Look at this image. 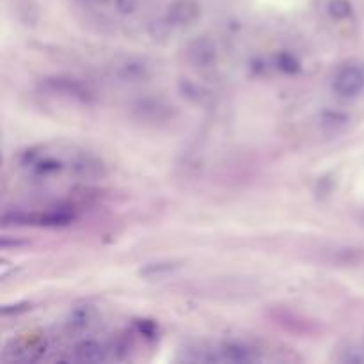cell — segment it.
<instances>
[{"label":"cell","instance_id":"6da1fadb","mask_svg":"<svg viewBox=\"0 0 364 364\" xmlns=\"http://www.w3.org/2000/svg\"><path fill=\"white\" fill-rule=\"evenodd\" d=\"M73 157H75V151L62 155L61 151H52L47 146H36L22 151L18 157V167L31 178L48 180L52 176L61 175L66 167L72 171Z\"/></svg>","mask_w":364,"mask_h":364},{"label":"cell","instance_id":"7a4b0ae2","mask_svg":"<svg viewBox=\"0 0 364 364\" xmlns=\"http://www.w3.org/2000/svg\"><path fill=\"white\" fill-rule=\"evenodd\" d=\"M41 87L54 96L79 101V104H89L94 98L93 89L87 84L72 77H48L41 82Z\"/></svg>","mask_w":364,"mask_h":364},{"label":"cell","instance_id":"3957f363","mask_svg":"<svg viewBox=\"0 0 364 364\" xmlns=\"http://www.w3.org/2000/svg\"><path fill=\"white\" fill-rule=\"evenodd\" d=\"M4 224H31V226H66L73 221V214L68 210L47 211H6L2 217Z\"/></svg>","mask_w":364,"mask_h":364},{"label":"cell","instance_id":"277c9868","mask_svg":"<svg viewBox=\"0 0 364 364\" xmlns=\"http://www.w3.org/2000/svg\"><path fill=\"white\" fill-rule=\"evenodd\" d=\"M364 89V68L355 65V62H348L343 65L341 68L336 72L334 79H332V91L341 98H353L360 94Z\"/></svg>","mask_w":364,"mask_h":364},{"label":"cell","instance_id":"5b68a950","mask_svg":"<svg viewBox=\"0 0 364 364\" xmlns=\"http://www.w3.org/2000/svg\"><path fill=\"white\" fill-rule=\"evenodd\" d=\"M187 61L194 66V68L206 70L215 66L217 62V48L211 40L206 36L197 38V40L190 41L187 47Z\"/></svg>","mask_w":364,"mask_h":364},{"label":"cell","instance_id":"8992f818","mask_svg":"<svg viewBox=\"0 0 364 364\" xmlns=\"http://www.w3.org/2000/svg\"><path fill=\"white\" fill-rule=\"evenodd\" d=\"M258 359V352L253 346L240 341L222 343L211 352L208 360H221V363H253Z\"/></svg>","mask_w":364,"mask_h":364},{"label":"cell","instance_id":"52a82bcc","mask_svg":"<svg viewBox=\"0 0 364 364\" xmlns=\"http://www.w3.org/2000/svg\"><path fill=\"white\" fill-rule=\"evenodd\" d=\"M201 16V6L196 0H175L167 9L165 23L169 27L192 26Z\"/></svg>","mask_w":364,"mask_h":364},{"label":"cell","instance_id":"ba28073f","mask_svg":"<svg viewBox=\"0 0 364 364\" xmlns=\"http://www.w3.org/2000/svg\"><path fill=\"white\" fill-rule=\"evenodd\" d=\"M45 346H47V343L40 336H26V338H20L16 341H13V359L36 360L45 352Z\"/></svg>","mask_w":364,"mask_h":364},{"label":"cell","instance_id":"9c48e42d","mask_svg":"<svg viewBox=\"0 0 364 364\" xmlns=\"http://www.w3.org/2000/svg\"><path fill=\"white\" fill-rule=\"evenodd\" d=\"M107 352L109 350L101 343L94 341V339H86L73 348V359L79 363H100V360L107 359Z\"/></svg>","mask_w":364,"mask_h":364},{"label":"cell","instance_id":"30bf717a","mask_svg":"<svg viewBox=\"0 0 364 364\" xmlns=\"http://www.w3.org/2000/svg\"><path fill=\"white\" fill-rule=\"evenodd\" d=\"M93 320H94L93 307L82 306V307H77V309L70 314L66 325H68V329L72 332H82V331H86L91 324H93Z\"/></svg>","mask_w":364,"mask_h":364},{"label":"cell","instance_id":"8fae6325","mask_svg":"<svg viewBox=\"0 0 364 364\" xmlns=\"http://www.w3.org/2000/svg\"><path fill=\"white\" fill-rule=\"evenodd\" d=\"M118 73L123 80H136L144 79L148 75V66L143 61H136V59H128L123 65L118 66Z\"/></svg>","mask_w":364,"mask_h":364},{"label":"cell","instance_id":"7c38bea8","mask_svg":"<svg viewBox=\"0 0 364 364\" xmlns=\"http://www.w3.org/2000/svg\"><path fill=\"white\" fill-rule=\"evenodd\" d=\"M327 13L334 20H346L352 16L353 8L348 0H329Z\"/></svg>","mask_w":364,"mask_h":364},{"label":"cell","instance_id":"4fadbf2b","mask_svg":"<svg viewBox=\"0 0 364 364\" xmlns=\"http://www.w3.org/2000/svg\"><path fill=\"white\" fill-rule=\"evenodd\" d=\"M275 66L285 73H297L300 68L299 61L292 54H286V52H282V54L275 57Z\"/></svg>","mask_w":364,"mask_h":364},{"label":"cell","instance_id":"5bb4252c","mask_svg":"<svg viewBox=\"0 0 364 364\" xmlns=\"http://www.w3.org/2000/svg\"><path fill=\"white\" fill-rule=\"evenodd\" d=\"M172 270V265L171 263H155V265H150V267L144 270V275H151V277H155V275H162L164 272H171Z\"/></svg>","mask_w":364,"mask_h":364}]
</instances>
